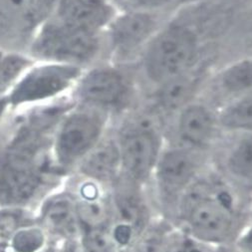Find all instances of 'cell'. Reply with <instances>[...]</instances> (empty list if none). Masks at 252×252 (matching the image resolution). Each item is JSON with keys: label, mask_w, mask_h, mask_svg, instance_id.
Masks as SVG:
<instances>
[{"label": "cell", "mask_w": 252, "mask_h": 252, "mask_svg": "<svg viewBox=\"0 0 252 252\" xmlns=\"http://www.w3.org/2000/svg\"><path fill=\"white\" fill-rule=\"evenodd\" d=\"M106 50L104 33L70 27L49 16L38 27L31 43L35 60L88 68Z\"/></svg>", "instance_id": "obj_6"}, {"label": "cell", "mask_w": 252, "mask_h": 252, "mask_svg": "<svg viewBox=\"0 0 252 252\" xmlns=\"http://www.w3.org/2000/svg\"><path fill=\"white\" fill-rule=\"evenodd\" d=\"M10 111V106L5 95H0V124L3 121L6 114Z\"/></svg>", "instance_id": "obj_25"}, {"label": "cell", "mask_w": 252, "mask_h": 252, "mask_svg": "<svg viewBox=\"0 0 252 252\" xmlns=\"http://www.w3.org/2000/svg\"><path fill=\"white\" fill-rule=\"evenodd\" d=\"M211 162V153L165 142L147 186L159 218L173 224L182 196Z\"/></svg>", "instance_id": "obj_3"}, {"label": "cell", "mask_w": 252, "mask_h": 252, "mask_svg": "<svg viewBox=\"0 0 252 252\" xmlns=\"http://www.w3.org/2000/svg\"><path fill=\"white\" fill-rule=\"evenodd\" d=\"M42 244V235L36 230L21 231L14 240L15 248L18 252H34Z\"/></svg>", "instance_id": "obj_22"}, {"label": "cell", "mask_w": 252, "mask_h": 252, "mask_svg": "<svg viewBox=\"0 0 252 252\" xmlns=\"http://www.w3.org/2000/svg\"><path fill=\"white\" fill-rule=\"evenodd\" d=\"M5 53H6V51L0 49V95H5L4 91H3V86H2V70H3Z\"/></svg>", "instance_id": "obj_26"}, {"label": "cell", "mask_w": 252, "mask_h": 252, "mask_svg": "<svg viewBox=\"0 0 252 252\" xmlns=\"http://www.w3.org/2000/svg\"><path fill=\"white\" fill-rule=\"evenodd\" d=\"M240 252H252V222H249L235 241Z\"/></svg>", "instance_id": "obj_24"}, {"label": "cell", "mask_w": 252, "mask_h": 252, "mask_svg": "<svg viewBox=\"0 0 252 252\" xmlns=\"http://www.w3.org/2000/svg\"><path fill=\"white\" fill-rule=\"evenodd\" d=\"M43 144L28 128L19 132L0 159V197L19 201L32 195L45 172Z\"/></svg>", "instance_id": "obj_8"}, {"label": "cell", "mask_w": 252, "mask_h": 252, "mask_svg": "<svg viewBox=\"0 0 252 252\" xmlns=\"http://www.w3.org/2000/svg\"><path fill=\"white\" fill-rule=\"evenodd\" d=\"M212 164L232 187L252 198V132L223 135L212 152Z\"/></svg>", "instance_id": "obj_13"}, {"label": "cell", "mask_w": 252, "mask_h": 252, "mask_svg": "<svg viewBox=\"0 0 252 252\" xmlns=\"http://www.w3.org/2000/svg\"><path fill=\"white\" fill-rule=\"evenodd\" d=\"M217 112L222 135L252 132V92L226 102Z\"/></svg>", "instance_id": "obj_18"}, {"label": "cell", "mask_w": 252, "mask_h": 252, "mask_svg": "<svg viewBox=\"0 0 252 252\" xmlns=\"http://www.w3.org/2000/svg\"><path fill=\"white\" fill-rule=\"evenodd\" d=\"M122 175L148 186L165 144L164 127L151 113L127 114L115 131Z\"/></svg>", "instance_id": "obj_4"}, {"label": "cell", "mask_w": 252, "mask_h": 252, "mask_svg": "<svg viewBox=\"0 0 252 252\" xmlns=\"http://www.w3.org/2000/svg\"><path fill=\"white\" fill-rule=\"evenodd\" d=\"M85 68L35 60L6 94L10 111L47 105L72 93Z\"/></svg>", "instance_id": "obj_10"}, {"label": "cell", "mask_w": 252, "mask_h": 252, "mask_svg": "<svg viewBox=\"0 0 252 252\" xmlns=\"http://www.w3.org/2000/svg\"><path fill=\"white\" fill-rule=\"evenodd\" d=\"M47 220L50 224L59 229L71 228L74 225V216L70 204L66 201L53 203L47 213Z\"/></svg>", "instance_id": "obj_21"}, {"label": "cell", "mask_w": 252, "mask_h": 252, "mask_svg": "<svg viewBox=\"0 0 252 252\" xmlns=\"http://www.w3.org/2000/svg\"><path fill=\"white\" fill-rule=\"evenodd\" d=\"M118 10L174 13L180 0H112Z\"/></svg>", "instance_id": "obj_20"}, {"label": "cell", "mask_w": 252, "mask_h": 252, "mask_svg": "<svg viewBox=\"0 0 252 252\" xmlns=\"http://www.w3.org/2000/svg\"><path fill=\"white\" fill-rule=\"evenodd\" d=\"M128 66L111 61L84 70L71 95L74 104L124 116L130 113L136 99V86Z\"/></svg>", "instance_id": "obj_5"}, {"label": "cell", "mask_w": 252, "mask_h": 252, "mask_svg": "<svg viewBox=\"0 0 252 252\" xmlns=\"http://www.w3.org/2000/svg\"><path fill=\"white\" fill-rule=\"evenodd\" d=\"M117 12L112 0H57L50 16L76 29L104 33Z\"/></svg>", "instance_id": "obj_15"}, {"label": "cell", "mask_w": 252, "mask_h": 252, "mask_svg": "<svg viewBox=\"0 0 252 252\" xmlns=\"http://www.w3.org/2000/svg\"><path fill=\"white\" fill-rule=\"evenodd\" d=\"M249 222H252V199H251L250 208H249Z\"/></svg>", "instance_id": "obj_29"}, {"label": "cell", "mask_w": 252, "mask_h": 252, "mask_svg": "<svg viewBox=\"0 0 252 252\" xmlns=\"http://www.w3.org/2000/svg\"><path fill=\"white\" fill-rule=\"evenodd\" d=\"M176 231L177 228L171 222L157 218L125 252H165Z\"/></svg>", "instance_id": "obj_19"}, {"label": "cell", "mask_w": 252, "mask_h": 252, "mask_svg": "<svg viewBox=\"0 0 252 252\" xmlns=\"http://www.w3.org/2000/svg\"><path fill=\"white\" fill-rule=\"evenodd\" d=\"M211 249V247H205L197 244L180 232L179 238H177L175 235L165 252H209Z\"/></svg>", "instance_id": "obj_23"}, {"label": "cell", "mask_w": 252, "mask_h": 252, "mask_svg": "<svg viewBox=\"0 0 252 252\" xmlns=\"http://www.w3.org/2000/svg\"><path fill=\"white\" fill-rule=\"evenodd\" d=\"M171 120L170 130L164 131L167 143L212 154L223 136L217 109L203 98L189 103Z\"/></svg>", "instance_id": "obj_12"}, {"label": "cell", "mask_w": 252, "mask_h": 252, "mask_svg": "<svg viewBox=\"0 0 252 252\" xmlns=\"http://www.w3.org/2000/svg\"><path fill=\"white\" fill-rule=\"evenodd\" d=\"M196 72V69L175 78L152 91L153 114L158 119L173 118L183 107L200 98L205 81Z\"/></svg>", "instance_id": "obj_16"}, {"label": "cell", "mask_w": 252, "mask_h": 252, "mask_svg": "<svg viewBox=\"0 0 252 252\" xmlns=\"http://www.w3.org/2000/svg\"><path fill=\"white\" fill-rule=\"evenodd\" d=\"M209 252H240V251L235 246V244H231V245H227V246L212 248Z\"/></svg>", "instance_id": "obj_27"}, {"label": "cell", "mask_w": 252, "mask_h": 252, "mask_svg": "<svg viewBox=\"0 0 252 252\" xmlns=\"http://www.w3.org/2000/svg\"><path fill=\"white\" fill-rule=\"evenodd\" d=\"M212 97L204 99L216 109L252 92V54L238 57L221 66L207 78L204 89Z\"/></svg>", "instance_id": "obj_14"}, {"label": "cell", "mask_w": 252, "mask_h": 252, "mask_svg": "<svg viewBox=\"0 0 252 252\" xmlns=\"http://www.w3.org/2000/svg\"><path fill=\"white\" fill-rule=\"evenodd\" d=\"M173 13L118 10L104 32L106 51L111 62L135 63L158 32L171 20Z\"/></svg>", "instance_id": "obj_11"}, {"label": "cell", "mask_w": 252, "mask_h": 252, "mask_svg": "<svg viewBox=\"0 0 252 252\" xmlns=\"http://www.w3.org/2000/svg\"><path fill=\"white\" fill-rule=\"evenodd\" d=\"M204 1H206V0H180V1H179V6H178V8L183 7V6H187V5L197 4V3L204 2Z\"/></svg>", "instance_id": "obj_28"}, {"label": "cell", "mask_w": 252, "mask_h": 252, "mask_svg": "<svg viewBox=\"0 0 252 252\" xmlns=\"http://www.w3.org/2000/svg\"><path fill=\"white\" fill-rule=\"evenodd\" d=\"M251 199L232 187L211 162L182 196L173 225L202 246L231 245L249 223Z\"/></svg>", "instance_id": "obj_1"}, {"label": "cell", "mask_w": 252, "mask_h": 252, "mask_svg": "<svg viewBox=\"0 0 252 252\" xmlns=\"http://www.w3.org/2000/svg\"><path fill=\"white\" fill-rule=\"evenodd\" d=\"M83 171L91 181L112 187L122 175L121 154L115 133L106 137L82 160Z\"/></svg>", "instance_id": "obj_17"}, {"label": "cell", "mask_w": 252, "mask_h": 252, "mask_svg": "<svg viewBox=\"0 0 252 252\" xmlns=\"http://www.w3.org/2000/svg\"><path fill=\"white\" fill-rule=\"evenodd\" d=\"M110 234L117 252L128 250L156 220L148 187L121 175L111 187Z\"/></svg>", "instance_id": "obj_9"}, {"label": "cell", "mask_w": 252, "mask_h": 252, "mask_svg": "<svg viewBox=\"0 0 252 252\" xmlns=\"http://www.w3.org/2000/svg\"><path fill=\"white\" fill-rule=\"evenodd\" d=\"M201 56L197 31L184 23L167 22L153 38L139 60L140 72L155 89L196 69Z\"/></svg>", "instance_id": "obj_2"}, {"label": "cell", "mask_w": 252, "mask_h": 252, "mask_svg": "<svg viewBox=\"0 0 252 252\" xmlns=\"http://www.w3.org/2000/svg\"><path fill=\"white\" fill-rule=\"evenodd\" d=\"M111 118L91 107L71 105L54 129L52 145L56 160L63 165L82 161L110 132Z\"/></svg>", "instance_id": "obj_7"}]
</instances>
